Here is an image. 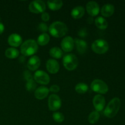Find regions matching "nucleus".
<instances>
[{"label":"nucleus","instance_id":"20","mask_svg":"<svg viewBox=\"0 0 125 125\" xmlns=\"http://www.w3.org/2000/svg\"><path fill=\"white\" fill-rule=\"evenodd\" d=\"M48 6L51 10L56 11L59 10L63 6V2L61 0L56 1H48L47 2Z\"/></svg>","mask_w":125,"mask_h":125},{"label":"nucleus","instance_id":"25","mask_svg":"<svg viewBox=\"0 0 125 125\" xmlns=\"http://www.w3.org/2000/svg\"><path fill=\"white\" fill-rule=\"evenodd\" d=\"M89 90V87L84 83H79L75 86V90L79 94H84Z\"/></svg>","mask_w":125,"mask_h":125},{"label":"nucleus","instance_id":"11","mask_svg":"<svg viewBox=\"0 0 125 125\" xmlns=\"http://www.w3.org/2000/svg\"><path fill=\"white\" fill-rule=\"evenodd\" d=\"M106 101L104 98L101 95H96L94 96V100H93V104L95 110L97 112H100L103 111L105 106Z\"/></svg>","mask_w":125,"mask_h":125},{"label":"nucleus","instance_id":"12","mask_svg":"<svg viewBox=\"0 0 125 125\" xmlns=\"http://www.w3.org/2000/svg\"><path fill=\"white\" fill-rule=\"evenodd\" d=\"M86 10L89 15L92 17L96 16L100 12V6L95 1H90L86 5Z\"/></svg>","mask_w":125,"mask_h":125},{"label":"nucleus","instance_id":"28","mask_svg":"<svg viewBox=\"0 0 125 125\" xmlns=\"http://www.w3.org/2000/svg\"><path fill=\"white\" fill-rule=\"evenodd\" d=\"M36 83L34 80H31L29 81H27L26 84V90L29 92H32L36 88Z\"/></svg>","mask_w":125,"mask_h":125},{"label":"nucleus","instance_id":"22","mask_svg":"<svg viewBox=\"0 0 125 125\" xmlns=\"http://www.w3.org/2000/svg\"><path fill=\"white\" fill-rule=\"evenodd\" d=\"M5 55L9 59H15L19 56V51L17 49L14 48H9L6 50Z\"/></svg>","mask_w":125,"mask_h":125},{"label":"nucleus","instance_id":"13","mask_svg":"<svg viewBox=\"0 0 125 125\" xmlns=\"http://www.w3.org/2000/svg\"><path fill=\"white\" fill-rule=\"evenodd\" d=\"M46 69L51 74H56L59 70L60 66L57 61L52 59L48 60L46 63Z\"/></svg>","mask_w":125,"mask_h":125},{"label":"nucleus","instance_id":"24","mask_svg":"<svg viewBox=\"0 0 125 125\" xmlns=\"http://www.w3.org/2000/svg\"><path fill=\"white\" fill-rule=\"evenodd\" d=\"M50 54L53 58L61 59L63 55V52L59 48L53 47L50 50Z\"/></svg>","mask_w":125,"mask_h":125},{"label":"nucleus","instance_id":"33","mask_svg":"<svg viewBox=\"0 0 125 125\" xmlns=\"http://www.w3.org/2000/svg\"><path fill=\"white\" fill-rule=\"evenodd\" d=\"M78 35L81 37H85L87 35V32L85 29H81L78 32Z\"/></svg>","mask_w":125,"mask_h":125},{"label":"nucleus","instance_id":"7","mask_svg":"<svg viewBox=\"0 0 125 125\" xmlns=\"http://www.w3.org/2000/svg\"><path fill=\"white\" fill-rule=\"evenodd\" d=\"M29 9L32 13H43L46 9V5L45 2L40 0L32 1L29 6Z\"/></svg>","mask_w":125,"mask_h":125},{"label":"nucleus","instance_id":"1","mask_svg":"<svg viewBox=\"0 0 125 125\" xmlns=\"http://www.w3.org/2000/svg\"><path fill=\"white\" fill-rule=\"evenodd\" d=\"M50 34L56 38L64 36L68 32V28L64 23L61 21H55L48 28Z\"/></svg>","mask_w":125,"mask_h":125},{"label":"nucleus","instance_id":"26","mask_svg":"<svg viewBox=\"0 0 125 125\" xmlns=\"http://www.w3.org/2000/svg\"><path fill=\"white\" fill-rule=\"evenodd\" d=\"M99 118H100V114L98 112L95 111L90 114L88 117V120L90 124H95L98 121Z\"/></svg>","mask_w":125,"mask_h":125},{"label":"nucleus","instance_id":"34","mask_svg":"<svg viewBox=\"0 0 125 125\" xmlns=\"http://www.w3.org/2000/svg\"><path fill=\"white\" fill-rule=\"evenodd\" d=\"M4 31V26L2 23L0 22V34H2Z\"/></svg>","mask_w":125,"mask_h":125},{"label":"nucleus","instance_id":"19","mask_svg":"<svg viewBox=\"0 0 125 125\" xmlns=\"http://www.w3.org/2000/svg\"><path fill=\"white\" fill-rule=\"evenodd\" d=\"M85 9L82 6H77L73 9L71 12V15L74 19H79L84 16Z\"/></svg>","mask_w":125,"mask_h":125},{"label":"nucleus","instance_id":"16","mask_svg":"<svg viewBox=\"0 0 125 125\" xmlns=\"http://www.w3.org/2000/svg\"><path fill=\"white\" fill-rule=\"evenodd\" d=\"M49 89L47 87L44 86L39 87V88L35 90V93H34V95L35 97L38 100H43L46 98L49 94Z\"/></svg>","mask_w":125,"mask_h":125},{"label":"nucleus","instance_id":"21","mask_svg":"<svg viewBox=\"0 0 125 125\" xmlns=\"http://www.w3.org/2000/svg\"><path fill=\"white\" fill-rule=\"evenodd\" d=\"M96 26L100 29H106L108 26V23L105 18L102 17H98L95 20Z\"/></svg>","mask_w":125,"mask_h":125},{"label":"nucleus","instance_id":"18","mask_svg":"<svg viewBox=\"0 0 125 125\" xmlns=\"http://www.w3.org/2000/svg\"><path fill=\"white\" fill-rule=\"evenodd\" d=\"M76 50L79 54H84L87 48V44L84 40L79 39H75L74 40Z\"/></svg>","mask_w":125,"mask_h":125},{"label":"nucleus","instance_id":"27","mask_svg":"<svg viewBox=\"0 0 125 125\" xmlns=\"http://www.w3.org/2000/svg\"><path fill=\"white\" fill-rule=\"evenodd\" d=\"M52 118L57 123H62L64 120V116L62 113L59 112H56L52 114Z\"/></svg>","mask_w":125,"mask_h":125},{"label":"nucleus","instance_id":"31","mask_svg":"<svg viewBox=\"0 0 125 125\" xmlns=\"http://www.w3.org/2000/svg\"><path fill=\"white\" fill-rule=\"evenodd\" d=\"M41 18L42 20L43 21H48L50 20V15H49L48 13L47 12H43L42 13L41 15Z\"/></svg>","mask_w":125,"mask_h":125},{"label":"nucleus","instance_id":"17","mask_svg":"<svg viewBox=\"0 0 125 125\" xmlns=\"http://www.w3.org/2000/svg\"><path fill=\"white\" fill-rule=\"evenodd\" d=\"M115 11L114 6L111 4H106L102 7L101 13L105 17H109L114 14Z\"/></svg>","mask_w":125,"mask_h":125},{"label":"nucleus","instance_id":"10","mask_svg":"<svg viewBox=\"0 0 125 125\" xmlns=\"http://www.w3.org/2000/svg\"><path fill=\"white\" fill-rule=\"evenodd\" d=\"M74 42L73 38L70 36L65 37L61 42V48L65 52H70L73 50Z\"/></svg>","mask_w":125,"mask_h":125},{"label":"nucleus","instance_id":"32","mask_svg":"<svg viewBox=\"0 0 125 125\" xmlns=\"http://www.w3.org/2000/svg\"><path fill=\"white\" fill-rule=\"evenodd\" d=\"M50 91H51V92L53 93H57L59 92L60 90V87L59 86L57 85H51V87L50 88Z\"/></svg>","mask_w":125,"mask_h":125},{"label":"nucleus","instance_id":"30","mask_svg":"<svg viewBox=\"0 0 125 125\" xmlns=\"http://www.w3.org/2000/svg\"><path fill=\"white\" fill-rule=\"evenodd\" d=\"M23 75H24V78L27 81H29L31 80H32L33 78H32V76L31 73H30L28 71H25L23 73Z\"/></svg>","mask_w":125,"mask_h":125},{"label":"nucleus","instance_id":"5","mask_svg":"<svg viewBox=\"0 0 125 125\" xmlns=\"http://www.w3.org/2000/svg\"><path fill=\"white\" fill-rule=\"evenodd\" d=\"M92 49L95 53L103 54L108 51L109 44L103 39H98L92 43Z\"/></svg>","mask_w":125,"mask_h":125},{"label":"nucleus","instance_id":"2","mask_svg":"<svg viewBox=\"0 0 125 125\" xmlns=\"http://www.w3.org/2000/svg\"><path fill=\"white\" fill-rule=\"evenodd\" d=\"M121 106V101L118 98L115 97L111 100L106 106L104 114L107 118H113L118 113Z\"/></svg>","mask_w":125,"mask_h":125},{"label":"nucleus","instance_id":"3","mask_svg":"<svg viewBox=\"0 0 125 125\" xmlns=\"http://www.w3.org/2000/svg\"><path fill=\"white\" fill-rule=\"evenodd\" d=\"M38 44L34 40H26L21 44V52L25 56H32L37 51Z\"/></svg>","mask_w":125,"mask_h":125},{"label":"nucleus","instance_id":"23","mask_svg":"<svg viewBox=\"0 0 125 125\" xmlns=\"http://www.w3.org/2000/svg\"><path fill=\"white\" fill-rule=\"evenodd\" d=\"M50 36L46 33H43L40 34L37 39V44L40 46H45L50 41Z\"/></svg>","mask_w":125,"mask_h":125},{"label":"nucleus","instance_id":"15","mask_svg":"<svg viewBox=\"0 0 125 125\" xmlns=\"http://www.w3.org/2000/svg\"><path fill=\"white\" fill-rule=\"evenodd\" d=\"M28 67L30 70L35 71L39 68L40 65V59L38 56H33L28 62Z\"/></svg>","mask_w":125,"mask_h":125},{"label":"nucleus","instance_id":"9","mask_svg":"<svg viewBox=\"0 0 125 125\" xmlns=\"http://www.w3.org/2000/svg\"><path fill=\"white\" fill-rule=\"evenodd\" d=\"M34 80L39 84L42 85H46L50 81V78L46 72L42 70H38L34 73Z\"/></svg>","mask_w":125,"mask_h":125},{"label":"nucleus","instance_id":"29","mask_svg":"<svg viewBox=\"0 0 125 125\" xmlns=\"http://www.w3.org/2000/svg\"><path fill=\"white\" fill-rule=\"evenodd\" d=\"M38 29H39L40 31L43 32H46L48 30V27L46 25V23H41L39 24V26H38Z\"/></svg>","mask_w":125,"mask_h":125},{"label":"nucleus","instance_id":"4","mask_svg":"<svg viewBox=\"0 0 125 125\" xmlns=\"http://www.w3.org/2000/svg\"><path fill=\"white\" fill-rule=\"evenodd\" d=\"M62 62L65 68L69 71L74 70L78 65V58L73 54H67L62 59Z\"/></svg>","mask_w":125,"mask_h":125},{"label":"nucleus","instance_id":"8","mask_svg":"<svg viewBox=\"0 0 125 125\" xmlns=\"http://www.w3.org/2000/svg\"><path fill=\"white\" fill-rule=\"evenodd\" d=\"M62 106V101L58 95L52 94L48 98V107L50 111H56Z\"/></svg>","mask_w":125,"mask_h":125},{"label":"nucleus","instance_id":"14","mask_svg":"<svg viewBox=\"0 0 125 125\" xmlns=\"http://www.w3.org/2000/svg\"><path fill=\"white\" fill-rule=\"evenodd\" d=\"M8 43L13 47H18L21 44H22V38L19 34H12L8 37Z\"/></svg>","mask_w":125,"mask_h":125},{"label":"nucleus","instance_id":"6","mask_svg":"<svg viewBox=\"0 0 125 125\" xmlns=\"http://www.w3.org/2000/svg\"><path fill=\"white\" fill-rule=\"evenodd\" d=\"M90 87L93 91L100 94H106L109 90L108 85L101 79H96L93 81Z\"/></svg>","mask_w":125,"mask_h":125}]
</instances>
